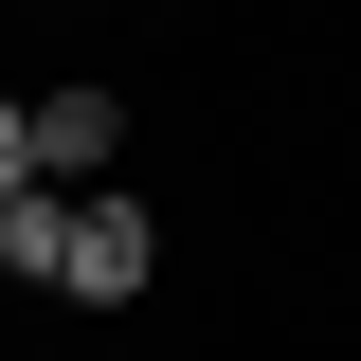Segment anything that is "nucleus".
<instances>
[{"label": "nucleus", "instance_id": "nucleus-1", "mask_svg": "<svg viewBox=\"0 0 361 361\" xmlns=\"http://www.w3.org/2000/svg\"><path fill=\"white\" fill-rule=\"evenodd\" d=\"M145 271H163V235H145V199H73V271H54V289H90V307H127Z\"/></svg>", "mask_w": 361, "mask_h": 361}, {"label": "nucleus", "instance_id": "nucleus-2", "mask_svg": "<svg viewBox=\"0 0 361 361\" xmlns=\"http://www.w3.org/2000/svg\"><path fill=\"white\" fill-rule=\"evenodd\" d=\"M0 271H18V289H54V271H73V199H37V180H18V199H0Z\"/></svg>", "mask_w": 361, "mask_h": 361}, {"label": "nucleus", "instance_id": "nucleus-3", "mask_svg": "<svg viewBox=\"0 0 361 361\" xmlns=\"http://www.w3.org/2000/svg\"><path fill=\"white\" fill-rule=\"evenodd\" d=\"M109 163V90H37V180H90Z\"/></svg>", "mask_w": 361, "mask_h": 361}, {"label": "nucleus", "instance_id": "nucleus-4", "mask_svg": "<svg viewBox=\"0 0 361 361\" xmlns=\"http://www.w3.org/2000/svg\"><path fill=\"white\" fill-rule=\"evenodd\" d=\"M18 180H37V109H0V199H18Z\"/></svg>", "mask_w": 361, "mask_h": 361}]
</instances>
